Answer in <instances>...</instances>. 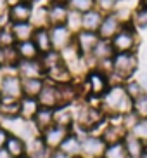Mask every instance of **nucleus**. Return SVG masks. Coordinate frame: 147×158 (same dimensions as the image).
<instances>
[{"label":"nucleus","mask_w":147,"mask_h":158,"mask_svg":"<svg viewBox=\"0 0 147 158\" xmlns=\"http://www.w3.org/2000/svg\"><path fill=\"white\" fill-rule=\"evenodd\" d=\"M140 68L137 52H118L113 56V73L109 75L111 85L123 84L126 80L133 78V75Z\"/></svg>","instance_id":"nucleus-1"},{"label":"nucleus","mask_w":147,"mask_h":158,"mask_svg":"<svg viewBox=\"0 0 147 158\" xmlns=\"http://www.w3.org/2000/svg\"><path fill=\"white\" fill-rule=\"evenodd\" d=\"M101 108L106 115H125V113L132 111L133 101L126 94L123 84H118L111 85L107 92L101 98Z\"/></svg>","instance_id":"nucleus-2"},{"label":"nucleus","mask_w":147,"mask_h":158,"mask_svg":"<svg viewBox=\"0 0 147 158\" xmlns=\"http://www.w3.org/2000/svg\"><path fill=\"white\" fill-rule=\"evenodd\" d=\"M80 84H81L83 99H85V98L101 99L102 96L107 92V89L111 87L109 75L102 73V71L97 70V68L88 70L87 73L83 75V78L80 80Z\"/></svg>","instance_id":"nucleus-3"},{"label":"nucleus","mask_w":147,"mask_h":158,"mask_svg":"<svg viewBox=\"0 0 147 158\" xmlns=\"http://www.w3.org/2000/svg\"><path fill=\"white\" fill-rule=\"evenodd\" d=\"M138 42H140L138 30L132 24V21L130 23H125L120 28V31L114 35V38L111 40L113 49H114L116 54L118 52H137Z\"/></svg>","instance_id":"nucleus-4"},{"label":"nucleus","mask_w":147,"mask_h":158,"mask_svg":"<svg viewBox=\"0 0 147 158\" xmlns=\"http://www.w3.org/2000/svg\"><path fill=\"white\" fill-rule=\"evenodd\" d=\"M0 96L5 99H21L23 89H21V77L16 71L14 73H4L0 80Z\"/></svg>","instance_id":"nucleus-5"},{"label":"nucleus","mask_w":147,"mask_h":158,"mask_svg":"<svg viewBox=\"0 0 147 158\" xmlns=\"http://www.w3.org/2000/svg\"><path fill=\"white\" fill-rule=\"evenodd\" d=\"M106 149V143L101 139L99 134L88 132L81 135V156L85 158H101Z\"/></svg>","instance_id":"nucleus-6"},{"label":"nucleus","mask_w":147,"mask_h":158,"mask_svg":"<svg viewBox=\"0 0 147 158\" xmlns=\"http://www.w3.org/2000/svg\"><path fill=\"white\" fill-rule=\"evenodd\" d=\"M50 30V40H52V49L62 52L73 44L74 33L66 26V24H57V26H49Z\"/></svg>","instance_id":"nucleus-7"},{"label":"nucleus","mask_w":147,"mask_h":158,"mask_svg":"<svg viewBox=\"0 0 147 158\" xmlns=\"http://www.w3.org/2000/svg\"><path fill=\"white\" fill-rule=\"evenodd\" d=\"M101 38L97 35V31H87V30H80L78 33H74V38H73V44L74 47L78 49V52L81 54L83 57L85 56H90L95 49L97 42Z\"/></svg>","instance_id":"nucleus-8"},{"label":"nucleus","mask_w":147,"mask_h":158,"mask_svg":"<svg viewBox=\"0 0 147 158\" xmlns=\"http://www.w3.org/2000/svg\"><path fill=\"white\" fill-rule=\"evenodd\" d=\"M71 132V129H66V127H59V125H52L49 127L47 130L42 132V139L45 143V146L49 148V151H57L59 146L62 144V141L66 139V135Z\"/></svg>","instance_id":"nucleus-9"},{"label":"nucleus","mask_w":147,"mask_h":158,"mask_svg":"<svg viewBox=\"0 0 147 158\" xmlns=\"http://www.w3.org/2000/svg\"><path fill=\"white\" fill-rule=\"evenodd\" d=\"M97 134L101 135V139L107 144H114V143H121L125 139V135L128 134V130L125 129L121 123H111L106 120V123L99 129Z\"/></svg>","instance_id":"nucleus-10"},{"label":"nucleus","mask_w":147,"mask_h":158,"mask_svg":"<svg viewBox=\"0 0 147 158\" xmlns=\"http://www.w3.org/2000/svg\"><path fill=\"white\" fill-rule=\"evenodd\" d=\"M16 73L21 78H45V70L42 66L40 57L31 61H19L16 66Z\"/></svg>","instance_id":"nucleus-11"},{"label":"nucleus","mask_w":147,"mask_h":158,"mask_svg":"<svg viewBox=\"0 0 147 158\" xmlns=\"http://www.w3.org/2000/svg\"><path fill=\"white\" fill-rule=\"evenodd\" d=\"M33 7L35 5L30 4V2L18 0L16 4H12L9 7V12H7L9 23H24V21H30L31 14H33Z\"/></svg>","instance_id":"nucleus-12"},{"label":"nucleus","mask_w":147,"mask_h":158,"mask_svg":"<svg viewBox=\"0 0 147 158\" xmlns=\"http://www.w3.org/2000/svg\"><path fill=\"white\" fill-rule=\"evenodd\" d=\"M121 26H123V23L118 19V16H116L114 12L104 14V19H102L101 26L97 30V35H99V38H102V40H113L114 35L120 31Z\"/></svg>","instance_id":"nucleus-13"},{"label":"nucleus","mask_w":147,"mask_h":158,"mask_svg":"<svg viewBox=\"0 0 147 158\" xmlns=\"http://www.w3.org/2000/svg\"><path fill=\"white\" fill-rule=\"evenodd\" d=\"M57 151L62 153L64 156H68V158L80 156V155H81V135H80L78 132L71 130V132L66 135V139L62 141V144L59 146Z\"/></svg>","instance_id":"nucleus-14"},{"label":"nucleus","mask_w":147,"mask_h":158,"mask_svg":"<svg viewBox=\"0 0 147 158\" xmlns=\"http://www.w3.org/2000/svg\"><path fill=\"white\" fill-rule=\"evenodd\" d=\"M37 99L42 108H52V110H55L57 108V85L45 78V85H43V89H42V92L38 94Z\"/></svg>","instance_id":"nucleus-15"},{"label":"nucleus","mask_w":147,"mask_h":158,"mask_svg":"<svg viewBox=\"0 0 147 158\" xmlns=\"http://www.w3.org/2000/svg\"><path fill=\"white\" fill-rule=\"evenodd\" d=\"M49 10V26H57V24H66V19L69 16V9L66 4H47Z\"/></svg>","instance_id":"nucleus-16"},{"label":"nucleus","mask_w":147,"mask_h":158,"mask_svg":"<svg viewBox=\"0 0 147 158\" xmlns=\"http://www.w3.org/2000/svg\"><path fill=\"white\" fill-rule=\"evenodd\" d=\"M45 78L50 80V82H54L55 85H59V84H68V82H73L74 75H73V71L69 70V66L66 64V63H62V64L55 66L54 70L47 71Z\"/></svg>","instance_id":"nucleus-17"},{"label":"nucleus","mask_w":147,"mask_h":158,"mask_svg":"<svg viewBox=\"0 0 147 158\" xmlns=\"http://www.w3.org/2000/svg\"><path fill=\"white\" fill-rule=\"evenodd\" d=\"M54 125L73 129L74 127V108L73 106H59L54 110Z\"/></svg>","instance_id":"nucleus-18"},{"label":"nucleus","mask_w":147,"mask_h":158,"mask_svg":"<svg viewBox=\"0 0 147 158\" xmlns=\"http://www.w3.org/2000/svg\"><path fill=\"white\" fill-rule=\"evenodd\" d=\"M5 149L12 158H23L28 153V143L19 135L10 134L9 139H7V144H5Z\"/></svg>","instance_id":"nucleus-19"},{"label":"nucleus","mask_w":147,"mask_h":158,"mask_svg":"<svg viewBox=\"0 0 147 158\" xmlns=\"http://www.w3.org/2000/svg\"><path fill=\"white\" fill-rule=\"evenodd\" d=\"M123 144H125V149H126L128 158H140V155L144 153V149L147 146L142 139H138L137 135H133L132 132H128V134L125 135Z\"/></svg>","instance_id":"nucleus-20"},{"label":"nucleus","mask_w":147,"mask_h":158,"mask_svg":"<svg viewBox=\"0 0 147 158\" xmlns=\"http://www.w3.org/2000/svg\"><path fill=\"white\" fill-rule=\"evenodd\" d=\"M33 42L37 45L38 52L42 54H47V52L52 51V40H50V30L49 28H37L33 33Z\"/></svg>","instance_id":"nucleus-21"},{"label":"nucleus","mask_w":147,"mask_h":158,"mask_svg":"<svg viewBox=\"0 0 147 158\" xmlns=\"http://www.w3.org/2000/svg\"><path fill=\"white\" fill-rule=\"evenodd\" d=\"M33 125L37 127L38 132H43V130H47L49 127L54 125V110L52 108H42L37 111V115H35V118H33Z\"/></svg>","instance_id":"nucleus-22"},{"label":"nucleus","mask_w":147,"mask_h":158,"mask_svg":"<svg viewBox=\"0 0 147 158\" xmlns=\"http://www.w3.org/2000/svg\"><path fill=\"white\" fill-rule=\"evenodd\" d=\"M21 115V104L19 99H5L0 101V118L2 120H12Z\"/></svg>","instance_id":"nucleus-23"},{"label":"nucleus","mask_w":147,"mask_h":158,"mask_svg":"<svg viewBox=\"0 0 147 158\" xmlns=\"http://www.w3.org/2000/svg\"><path fill=\"white\" fill-rule=\"evenodd\" d=\"M50 153L52 151H49V148L42 139V135H37V137L28 141V153H26L28 158H49Z\"/></svg>","instance_id":"nucleus-24"},{"label":"nucleus","mask_w":147,"mask_h":158,"mask_svg":"<svg viewBox=\"0 0 147 158\" xmlns=\"http://www.w3.org/2000/svg\"><path fill=\"white\" fill-rule=\"evenodd\" d=\"M102 19H104V14H102L101 10L97 9H92L81 14V30H87V31H97L99 26H101Z\"/></svg>","instance_id":"nucleus-25"},{"label":"nucleus","mask_w":147,"mask_h":158,"mask_svg":"<svg viewBox=\"0 0 147 158\" xmlns=\"http://www.w3.org/2000/svg\"><path fill=\"white\" fill-rule=\"evenodd\" d=\"M10 31H12L16 44L18 42H24V40H31L33 33H35V26L30 21L24 23H10Z\"/></svg>","instance_id":"nucleus-26"},{"label":"nucleus","mask_w":147,"mask_h":158,"mask_svg":"<svg viewBox=\"0 0 147 158\" xmlns=\"http://www.w3.org/2000/svg\"><path fill=\"white\" fill-rule=\"evenodd\" d=\"M45 85V78H21V89L24 98H38Z\"/></svg>","instance_id":"nucleus-27"},{"label":"nucleus","mask_w":147,"mask_h":158,"mask_svg":"<svg viewBox=\"0 0 147 158\" xmlns=\"http://www.w3.org/2000/svg\"><path fill=\"white\" fill-rule=\"evenodd\" d=\"M19 104H21V118L23 120L31 122L37 115V111L40 110V104H38V99L37 98H21L19 99Z\"/></svg>","instance_id":"nucleus-28"},{"label":"nucleus","mask_w":147,"mask_h":158,"mask_svg":"<svg viewBox=\"0 0 147 158\" xmlns=\"http://www.w3.org/2000/svg\"><path fill=\"white\" fill-rule=\"evenodd\" d=\"M16 51H18L21 61H31V59H38L40 57V52H38V49L33 40L18 42L16 44Z\"/></svg>","instance_id":"nucleus-29"},{"label":"nucleus","mask_w":147,"mask_h":158,"mask_svg":"<svg viewBox=\"0 0 147 158\" xmlns=\"http://www.w3.org/2000/svg\"><path fill=\"white\" fill-rule=\"evenodd\" d=\"M114 54H116V52H114V49H113L111 40H102V38H101V40L97 42L93 52L90 54V57L95 61V64H97V63H99V61H102V59H111Z\"/></svg>","instance_id":"nucleus-30"},{"label":"nucleus","mask_w":147,"mask_h":158,"mask_svg":"<svg viewBox=\"0 0 147 158\" xmlns=\"http://www.w3.org/2000/svg\"><path fill=\"white\" fill-rule=\"evenodd\" d=\"M132 24L138 31H144L147 30V5L138 2L135 5V9L132 10Z\"/></svg>","instance_id":"nucleus-31"},{"label":"nucleus","mask_w":147,"mask_h":158,"mask_svg":"<svg viewBox=\"0 0 147 158\" xmlns=\"http://www.w3.org/2000/svg\"><path fill=\"white\" fill-rule=\"evenodd\" d=\"M30 23L37 28H49V10H47V5H40V7H33V14Z\"/></svg>","instance_id":"nucleus-32"},{"label":"nucleus","mask_w":147,"mask_h":158,"mask_svg":"<svg viewBox=\"0 0 147 158\" xmlns=\"http://www.w3.org/2000/svg\"><path fill=\"white\" fill-rule=\"evenodd\" d=\"M40 61H42V66H43V70H45V75L47 71L54 70L55 66H59L64 63V59H62V54H61L59 51H54L52 49L50 52H47V54H42L40 56Z\"/></svg>","instance_id":"nucleus-33"},{"label":"nucleus","mask_w":147,"mask_h":158,"mask_svg":"<svg viewBox=\"0 0 147 158\" xmlns=\"http://www.w3.org/2000/svg\"><path fill=\"white\" fill-rule=\"evenodd\" d=\"M69 10H74V12H80V14H85L88 10L95 9L97 2L95 0H68L66 2Z\"/></svg>","instance_id":"nucleus-34"},{"label":"nucleus","mask_w":147,"mask_h":158,"mask_svg":"<svg viewBox=\"0 0 147 158\" xmlns=\"http://www.w3.org/2000/svg\"><path fill=\"white\" fill-rule=\"evenodd\" d=\"M102 158H128L123 141L121 143H114V144H107L106 149H104Z\"/></svg>","instance_id":"nucleus-35"},{"label":"nucleus","mask_w":147,"mask_h":158,"mask_svg":"<svg viewBox=\"0 0 147 158\" xmlns=\"http://www.w3.org/2000/svg\"><path fill=\"white\" fill-rule=\"evenodd\" d=\"M123 87H125V90H126V94L130 96L132 101L137 99V98H140V96L145 92L144 87L140 85V82H138L137 78H130V80H126V82H123Z\"/></svg>","instance_id":"nucleus-36"},{"label":"nucleus","mask_w":147,"mask_h":158,"mask_svg":"<svg viewBox=\"0 0 147 158\" xmlns=\"http://www.w3.org/2000/svg\"><path fill=\"white\" fill-rule=\"evenodd\" d=\"M4 52H5V66H4V68H12V70H16V66H18L19 61H21V59H19L18 51H16V45L5 47Z\"/></svg>","instance_id":"nucleus-37"},{"label":"nucleus","mask_w":147,"mask_h":158,"mask_svg":"<svg viewBox=\"0 0 147 158\" xmlns=\"http://www.w3.org/2000/svg\"><path fill=\"white\" fill-rule=\"evenodd\" d=\"M16 45V38H14L12 31H10V23L0 28V47H12Z\"/></svg>","instance_id":"nucleus-38"},{"label":"nucleus","mask_w":147,"mask_h":158,"mask_svg":"<svg viewBox=\"0 0 147 158\" xmlns=\"http://www.w3.org/2000/svg\"><path fill=\"white\" fill-rule=\"evenodd\" d=\"M97 2V9L101 10L102 14H111L118 9V5L121 4V0H95Z\"/></svg>","instance_id":"nucleus-39"},{"label":"nucleus","mask_w":147,"mask_h":158,"mask_svg":"<svg viewBox=\"0 0 147 158\" xmlns=\"http://www.w3.org/2000/svg\"><path fill=\"white\" fill-rule=\"evenodd\" d=\"M140 118H147V92H144L140 98L133 99V108H132Z\"/></svg>","instance_id":"nucleus-40"},{"label":"nucleus","mask_w":147,"mask_h":158,"mask_svg":"<svg viewBox=\"0 0 147 158\" xmlns=\"http://www.w3.org/2000/svg\"><path fill=\"white\" fill-rule=\"evenodd\" d=\"M66 26L73 33H78L81 30V14L80 12H74V10H69V16L66 19Z\"/></svg>","instance_id":"nucleus-41"},{"label":"nucleus","mask_w":147,"mask_h":158,"mask_svg":"<svg viewBox=\"0 0 147 158\" xmlns=\"http://www.w3.org/2000/svg\"><path fill=\"white\" fill-rule=\"evenodd\" d=\"M130 132H132L133 135H137L138 139H142L144 143L147 144V118H140Z\"/></svg>","instance_id":"nucleus-42"},{"label":"nucleus","mask_w":147,"mask_h":158,"mask_svg":"<svg viewBox=\"0 0 147 158\" xmlns=\"http://www.w3.org/2000/svg\"><path fill=\"white\" fill-rule=\"evenodd\" d=\"M138 120H140V116H138L137 113L132 110V111H128V113H125V115H123V127L130 132V130L133 129V125L137 123Z\"/></svg>","instance_id":"nucleus-43"},{"label":"nucleus","mask_w":147,"mask_h":158,"mask_svg":"<svg viewBox=\"0 0 147 158\" xmlns=\"http://www.w3.org/2000/svg\"><path fill=\"white\" fill-rule=\"evenodd\" d=\"M9 135H10L9 129H7V127H4L2 123H0V149L5 148V144H7V139H9Z\"/></svg>","instance_id":"nucleus-44"},{"label":"nucleus","mask_w":147,"mask_h":158,"mask_svg":"<svg viewBox=\"0 0 147 158\" xmlns=\"http://www.w3.org/2000/svg\"><path fill=\"white\" fill-rule=\"evenodd\" d=\"M9 7H10L9 0H0V18H2V16H7Z\"/></svg>","instance_id":"nucleus-45"},{"label":"nucleus","mask_w":147,"mask_h":158,"mask_svg":"<svg viewBox=\"0 0 147 158\" xmlns=\"http://www.w3.org/2000/svg\"><path fill=\"white\" fill-rule=\"evenodd\" d=\"M138 82H140V85L144 87V90L147 92V70H144L142 73H140V77H138Z\"/></svg>","instance_id":"nucleus-46"},{"label":"nucleus","mask_w":147,"mask_h":158,"mask_svg":"<svg viewBox=\"0 0 147 158\" xmlns=\"http://www.w3.org/2000/svg\"><path fill=\"white\" fill-rule=\"evenodd\" d=\"M5 66V52H4V47H0V70H4Z\"/></svg>","instance_id":"nucleus-47"},{"label":"nucleus","mask_w":147,"mask_h":158,"mask_svg":"<svg viewBox=\"0 0 147 158\" xmlns=\"http://www.w3.org/2000/svg\"><path fill=\"white\" fill-rule=\"evenodd\" d=\"M49 158H68V156H64V155L59 153V151H54V153L49 155Z\"/></svg>","instance_id":"nucleus-48"},{"label":"nucleus","mask_w":147,"mask_h":158,"mask_svg":"<svg viewBox=\"0 0 147 158\" xmlns=\"http://www.w3.org/2000/svg\"><path fill=\"white\" fill-rule=\"evenodd\" d=\"M0 158H12V156L7 153V149H5V148H2V149H0Z\"/></svg>","instance_id":"nucleus-49"},{"label":"nucleus","mask_w":147,"mask_h":158,"mask_svg":"<svg viewBox=\"0 0 147 158\" xmlns=\"http://www.w3.org/2000/svg\"><path fill=\"white\" fill-rule=\"evenodd\" d=\"M52 2H55V4H66L68 0H49V4H52Z\"/></svg>","instance_id":"nucleus-50"},{"label":"nucleus","mask_w":147,"mask_h":158,"mask_svg":"<svg viewBox=\"0 0 147 158\" xmlns=\"http://www.w3.org/2000/svg\"><path fill=\"white\" fill-rule=\"evenodd\" d=\"M140 158H147V146H145V149H144V153L140 155Z\"/></svg>","instance_id":"nucleus-51"},{"label":"nucleus","mask_w":147,"mask_h":158,"mask_svg":"<svg viewBox=\"0 0 147 158\" xmlns=\"http://www.w3.org/2000/svg\"><path fill=\"white\" fill-rule=\"evenodd\" d=\"M24 2H30V4H33V5H35V4L38 2V0H24Z\"/></svg>","instance_id":"nucleus-52"},{"label":"nucleus","mask_w":147,"mask_h":158,"mask_svg":"<svg viewBox=\"0 0 147 158\" xmlns=\"http://www.w3.org/2000/svg\"><path fill=\"white\" fill-rule=\"evenodd\" d=\"M140 2H142V4H145V5H147V0H140Z\"/></svg>","instance_id":"nucleus-53"},{"label":"nucleus","mask_w":147,"mask_h":158,"mask_svg":"<svg viewBox=\"0 0 147 158\" xmlns=\"http://www.w3.org/2000/svg\"><path fill=\"white\" fill-rule=\"evenodd\" d=\"M76 158H85V156H81V155H80V156H76Z\"/></svg>","instance_id":"nucleus-54"},{"label":"nucleus","mask_w":147,"mask_h":158,"mask_svg":"<svg viewBox=\"0 0 147 158\" xmlns=\"http://www.w3.org/2000/svg\"><path fill=\"white\" fill-rule=\"evenodd\" d=\"M0 101H2V96H0Z\"/></svg>","instance_id":"nucleus-55"},{"label":"nucleus","mask_w":147,"mask_h":158,"mask_svg":"<svg viewBox=\"0 0 147 158\" xmlns=\"http://www.w3.org/2000/svg\"><path fill=\"white\" fill-rule=\"evenodd\" d=\"M23 158H28V156H23Z\"/></svg>","instance_id":"nucleus-56"},{"label":"nucleus","mask_w":147,"mask_h":158,"mask_svg":"<svg viewBox=\"0 0 147 158\" xmlns=\"http://www.w3.org/2000/svg\"><path fill=\"white\" fill-rule=\"evenodd\" d=\"M101 158H102V156H101Z\"/></svg>","instance_id":"nucleus-57"}]
</instances>
